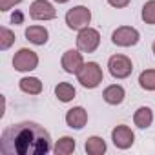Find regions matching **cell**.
I'll list each match as a JSON object with an SVG mask.
<instances>
[{"label": "cell", "mask_w": 155, "mask_h": 155, "mask_svg": "<svg viewBox=\"0 0 155 155\" xmlns=\"http://www.w3.org/2000/svg\"><path fill=\"white\" fill-rule=\"evenodd\" d=\"M51 150L49 131L31 120L6 126L0 135V151L4 155H46Z\"/></svg>", "instance_id": "obj_1"}, {"label": "cell", "mask_w": 155, "mask_h": 155, "mask_svg": "<svg viewBox=\"0 0 155 155\" xmlns=\"http://www.w3.org/2000/svg\"><path fill=\"white\" fill-rule=\"evenodd\" d=\"M77 79H79L82 88L93 90V88L101 86V82L104 79V73H102V68L97 62H86L82 66V69L77 73Z\"/></svg>", "instance_id": "obj_2"}, {"label": "cell", "mask_w": 155, "mask_h": 155, "mask_svg": "<svg viewBox=\"0 0 155 155\" xmlns=\"http://www.w3.org/2000/svg\"><path fill=\"white\" fill-rule=\"evenodd\" d=\"M91 22V11L86 6H75L66 13V26L73 31H81Z\"/></svg>", "instance_id": "obj_3"}, {"label": "cell", "mask_w": 155, "mask_h": 155, "mask_svg": "<svg viewBox=\"0 0 155 155\" xmlns=\"http://www.w3.org/2000/svg\"><path fill=\"white\" fill-rule=\"evenodd\" d=\"M108 69H110V75L117 81H122V79H128L133 71V62L126 57V55H111L110 60H108Z\"/></svg>", "instance_id": "obj_4"}, {"label": "cell", "mask_w": 155, "mask_h": 155, "mask_svg": "<svg viewBox=\"0 0 155 155\" xmlns=\"http://www.w3.org/2000/svg\"><path fill=\"white\" fill-rule=\"evenodd\" d=\"M101 44V33L95 28H84L77 35V49H81L82 53H93Z\"/></svg>", "instance_id": "obj_5"}, {"label": "cell", "mask_w": 155, "mask_h": 155, "mask_svg": "<svg viewBox=\"0 0 155 155\" xmlns=\"http://www.w3.org/2000/svg\"><path fill=\"white\" fill-rule=\"evenodd\" d=\"M38 66V55L33 51V49H28V48H22L15 53L13 57V68L17 71H22V73H29L33 69H37Z\"/></svg>", "instance_id": "obj_6"}, {"label": "cell", "mask_w": 155, "mask_h": 155, "mask_svg": "<svg viewBox=\"0 0 155 155\" xmlns=\"http://www.w3.org/2000/svg\"><path fill=\"white\" fill-rule=\"evenodd\" d=\"M140 40V33L139 29L131 28V26H120L111 33V42L119 48H131Z\"/></svg>", "instance_id": "obj_7"}, {"label": "cell", "mask_w": 155, "mask_h": 155, "mask_svg": "<svg viewBox=\"0 0 155 155\" xmlns=\"http://www.w3.org/2000/svg\"><path fill=\"white\" fill-rule=\"evenodd\" d=\"M84 64L86 62H84V57H82V51L81 49H68V51H64V55L60 58L62 69L66 73H69V75H77V73L82 69Z\"/></svg>", "instance_id": "obj_8"}, {"label": "cell", "mask_w": 155, "mask_h": 155, "mask_svg": "<svg viewBox=\"0 0 155 155\" xmlns=\"http://www.w3.org/2000/svg\"><path fill=\"white\" fill-rule=\"evenodd\" d=\"M29 17L33 20H53L57 17V9L48 0H33L29 6Z\"/></svg>", "instance_id": "obj_9"}, {"label": "cell", "mask_w": 155, "mask_h": 155, "mask_svg": "<svg viewBox=\"0 0 155 155\" xmlns=\"http://www.w3.org/2000/svg\"><path fill=\"white\" fill-rule=\"evenodd\" d=\"M111 140H113V144H115L119 150H128V148H131L133 142H135V133L131 131L130 126L119 124V126H115V128L111 130Z\"/></svg>", "instance_id": "obj_10"}, {"label": "cell", "mask_w": 155, "mask_h": 155, "mask_svg": "<svg viewBox=\"0 0 155 155\" xmlns=\"http://www.w3.org/2000/svg\"><path fill=\"white\" fill-rule=\"evenodd\" d=\"M88 122V111L82 106H75L66 113V124L73 130H82Z\"/></svg>", "instance_id": "obj_11"}, {"label": "cell", "mask_w": 155, "mask_h": 155, "mask_svg": "<svg viewBox=\"0 0 155 155\" xmlns=\"http://www.w3.org/2000/svg\"><path fill=\"white\" fill-rule=\"evenodd\" d=\"M124 97H126V91H124V88H122L120 84H110V86H106L104 91H102L104 102H108V104H111V106L122 104V102H124Z\"/></svg>", "instance_id": "obj_12"}, {"label": "cell", "mask_w": 155, "mask_h": 155, "mask_svg": "<svg viewBox=\"0 0 155 155\" xmlns=\"http://www.w3.org/2000/svg\"><path fill=\"white\" fill-rule=\"evenodd\" d=\"M26 38L35 44V46H44L49 38V31L44 28V26H38V24H33L29 28H26Z\"/></svg>", "instance_id": "obj_13"}, {"label": "cell", "mask_w": 155, "mask_h": 155, "mask_svg": "<svg viewBox=\"0 0 155 155\" xmlns=\"http://www.w3.org/2000/svg\"><path fill=\"white\" fill-rule=\"evenodd\" d=\"M133 122H135V126L140 128V130L150 128L151 122H153V111H151V108H148V106L137 108V111L133 113Z\"/></svg>", "instance_id": "obj_14"}, {"label": "cell", "mask_w": 155, "mask_h": 155, "mask_svg": "<svg viewBox=\"0 0 155 155\" xmlns=\"http://www.w3.org/2000/svg\"><path fill=\"white\" fill-rule=\"evenodd\" d=\"M18 88H20V91H24L28 95H40L42 93V82L37 77H24V79H20Z\"/></svg>", "instance_id": "obj_15"}, {"label": "cell", "mask_w": 155, "mask_h": 155, "mask_svg": "<svg viewBox=\"0 0 155 155\" xmlns=\"http://www.w3.org/2000/svg\"><path fill=\"white\" fill-rule=\"evenodd\" d=\"M84 150H86L88 155H102V153H106L108 146H106V140H104L102 137L93 135V137H88V139H86Z\"/></svg>", "instance_id": "obj_16"}, {"label": "cell", "mask_w": 155, "mask_h": 155, "mask_svg": "<svg viewBox=\"0 0 155 155\" xmlns=\"http://www.w3.org/2000/svg\"><path fill=\"white\" fill-rule=\"evenodd\" d=\"M55 95H57V99L60 102H71L75 99L77 91H75L73 84H69V82H58L55 86Z\"/></svg>", "instance_id": "obj_17"}, {"label": "cell", "mask_w": 155, "mask_h": 155, "mask_svg": "<svg viewBox=\"0 0 155 155\" xmlns=\"http://www.w3.org/2000/svg\"><path fill=\"white\" fill-rule=\"evenodd\" d=\"M75 148H77L75 139L66 135V137H60V139L55 142L53 151H55L57 155H69V153H73V151H75Z\"/></svg>", "instance_id": "obj_18"}, {"label": "cell", "mask_w": 155, "mask_h": 155, "mask_svg": "<svg viewBox=\"0 0 155 155\" xmlns=\"http://www.w3.org/2000/svg\"><path fill=\"white\" fill-rule=\"evenodd\" d=\"M139 86L146 91H155V69H144L139 75Z\"/></svg>", "instance_id": "obj_19"}, {"label": "cell", "mask_w": 155, "mask_h": 155, "mask_svg": "<svg viewBox=\"0 0 155 155\" xmlns=\"http://www.w3.org/2000/svg\"><path fill=\"white\" fill-rule=\"evenodd\" d=\"M140 18L144 20V24L155 26V0H148V2L142 6Z\"/></svg>", "instance_id": "obj_20"}, {"label": "cell", "mask_w": 155, "mask_h": 155, "mask_svg": "<svg viewBox=\"0 0 155 155\" xmlns=\"http://www.w3.org/2000/svg\"><path fill=\"white\" fill-rule=\"evenodd\" d=\"M13 44H15V33H13L9 28L2 26V28H0V49L6 51V49H9Z\"/></svg>", "instance_id": "obj_21"}, {"label": "cell", "mask_w": 155, "mask_h": 155, "mask_svg": "<svg viewBox=\"0 0 155 155\" xmlns=\"http://www.w3.org/2000/svg\"><path fill=\"white\" fill-rule=\"evenodd\" d=\"M22 2V0H0V11H9L11 8H15V6H18Z\"/></svg>", "instance_id": "obj_22"}, {"label": "cell", "mask_w": 155, "mask_h": 155, "mask_svg": "<svg viewBox=\"0 0 155 155\" xmlns=\"http://www.w3.org/2000/svg\"><path fill=\"white\" fill-rule=\"evenodd\" d=\"M130 2H131V0H108V4H110L111 8H117V9H122V8H126Z\"/></svg>", "instance_id": "obj_23"}, {"label": "cell", "mask_w": 155, "mask_h": 155, "mask_svg": "<svg viewBox=\"0 0 155 155\" xmlns=\"http://www.w3.org/2000/svg\"><path fill=\"white\" fill-rule=\"evenodd\" d=\"M11 20H13L15 24H22V22H24V15H22V13H15V15L11 17Z\"/></svg>", "instance_id": "obj_24"}, {"label": "cell", "mask_w": 155, "mask_h": 155, "mask_svg": "<svg viewBox=\"0 0 155 155\" xmlns=\"http://www.w3.org/2000/svg\"><path fill=\"white\" fill-rule=\"evenodd\" d=\"M53 2H57V4H66V2H69V0H53Z\"/></svg>", "instance_id": "obj_25"}, {"label": "cell", "mask_w": 155, "mask_h": 155, "mask_svg": "<svg viewBox=\"0 0 155 155\" xmlns=\"http://www.w3.org/2000/svg\"><path fill=\"white\" fill-rule=\"evenodd\" d=\"M151 49H153V53H155V40H153V44H151Z\"/></svg>", "instance_id": "obj_26"}]
</instances>
